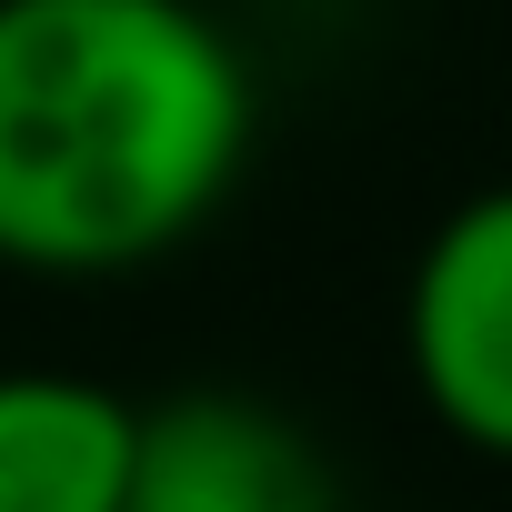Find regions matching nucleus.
<instances>
[{
	"label": "nucleus",
	"instance_id": "1",
	"mask_svg": "<svg viewBox=\"0 0 512 512\" xmlns=\"http://www.w3.org/2000/svg\"><path fill=\"white\" fill-rule=\"evenodd\" d=\"M251 161V61L201 0H0V262L141 272Z\"/></svg>",
	"mask_w": 512,
	"mask_h": 512
},
{
	"label": "nucleus",
	"instance_id": "2",
	"mask_svg": "<svg viewBox=\"0 0 512 512\" xmlns=\"http://www.w3.org/2000/svg\"><path fill=\"white\" fill-rule=\"evenodd\" d=\"M402 362L422 412L462 452L512 462V181L432 221L402 282Z\"/></svg>",
	"mask_w": 512,
	"mask_h": 512
},
{
	"label": "nucleus",
	"instance_id": "3",
	"mask_svg": "<svg viewBox=\"0 0 512 512\" xmlns=\"http://www.w3.org/2000/svg\"><path fill=\"white\" fill-rule=\"evenodd\" d=\"M121 512H342L302 422L251 392H171L141 412Z\"/></svg>",
	"mask_w": 512,
	"mask_h": 512
},
{
	"label": "nucleus",
	"instance_id": "4",
	"mask_svg": "<svg viewBox=\"0 0 512 512\" xmlns=\"http://www.w3.org/2000/svg\"><path fill=\"white\" fill-rule=\"evenodd\" d=\"M141 402L91 372H0V512H121Z\"/></svg>",
	"mask_w": 512,
	"mask_h": 512
}]
</instances>
